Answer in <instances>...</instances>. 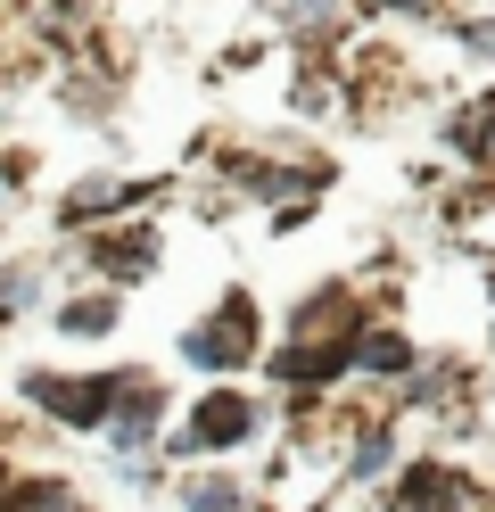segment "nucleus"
I'll use <instances>...</instances> for the list:
<instances>
[{"instance_id": "6e6552de", "label": "nucleus", "mask_w": 495, "mask_h": 512, "mask_svg": "<svg viewBox=\"0 0 495 512\" xmlns=\"http://www.w3.org/2000/svg\"><path fill=\"white\" fill-rule=\"evenodd\" d=\"M58 331H75V339L116 331V298H75V306H58Z\"/></svg>"}, {"instance_id": "ddd939ff", "label": "nucleus", "mask_w": 495, "mask_h": 512, "mask_svg": "<svg viewBox=\"0 0 495 512\" xmlns=\"http://www.w3.org/2000/svg\"><path fill=\"white\" fill-rule=\"evenodd\" d=\"M380 9H429V0H380Z\"/></svg>"}, {"instance_id": "0eeeda50", "label": "nucleus", "mask_w": 495, "mask_h": 512, "mask_svg": "<svg viewBox=\"0 0 495 512\" xmlns=\"http://www.w3.org/2000/svg\"><path fill=\"white\" fill-rule=\"evenodd\" d=\"M141 190H124V182H83L75 199H66V223H91V215H108V207H132Z\"/></svg>"}, {"instance_id": "39448f33", "label": "nucleus", "mask_w": 495, "mask_h": 512, "mask_svg": "<svg viewBox=\"0 0 495 512\" xmlns=\"http://www.w3.org/2000/svg\"><path fill=\"white\" fill-rule=\"evenodd\" d=\"M157 265V232H124V240H99V273L108 281H141Z\"/></svg>"}, {"instance_id": "1a4fd4ad", "label": "nucleus", "mask_w": 495, "mask_h": 512, "mask_svg": "<svg viewBox=\"0 0 495 512\" xmlns=\"http://www.w3.org/2000/svg\"><path fill=\"white\" fill-rule=\"evenodd\" d=\"M182 504L190 512H248V488H231V479H182Z\"/></svg>"}, {"instance_id": "9d476101", "label": "nucleus", "mask_w": 495, "mask_h": 512, "mask_svg": "<svg viewBox=\"0 0 495 512\" xmlns=\"http://www.w3.org/2000/svg\"><path fill=\"white\" fill-rule=\"evenodd\" d=\"M487 124H495V100L462 108V116H454V149H462V157H487Z\"/></svg>"}, {"instance_id": "20e7f679", "label": "nucleus", "mask_w": 495, "mask_h": 512, "mask_svg": "<svg viewBox=\"0 0 495 512\" xmlns=\"http://www.w3.org/2000/svg\"><path fill=\"white\" fill-rule=\"evenodd\" d=\"M157 413H165V397H157V389H141V380H132V389L116 397V413H108V438L124 446V455H141V438L157 430Z\"/></svg>"}, {"instance_id": "f03ea898", "label": "nucleus", "mask_w": 495, "mask_h": 512, "mask_svg": "<svg viewBox=\"0 0 495 512\" xmlns=\"http://www.w3.org/2000/svg\"><path fill=\"white\" fill-rule=\"evenodd\" d=\"M25 397L58 413V422H75V430H108V413H116V380H66V372H33L25 380Z\"/></svg>"}, {"instance_id": "9b49d317", "label": "nucleus", "mask_w": 495, "mask_h": 512, "mask_svg": "<svg viewBox=\"0 0 495 512\" xmlns=\"http://www.w3.org/2000/svg\"><path fill=\"white\" fill-rule=\"evenodd\" d=\"M388 463H396V438H388V430H380V438H363V446H355V479H380Z\"/></svg>"}, {"instance_id": "7ed1b4c3", "label": "nucleus", "mask_w": 495, "mask_h": 512, "mask_svg": "<svg viewBox=\"0 0 495 512\" xmlns=\"http://www.w3.org/2000/svg\"><path fill=\"white\" fill-rule=\"evenodd\" d=\"M248 430H256V405L223 389V397H207V405L182 422V446H190V455H207V446H240Z\"/></svg>"}, {"instance_id": "423d86ee", "label": "nucleus", "mask_w": 495, "mask_h": 512, "mask_svg": "<svg viewBox=\"0 0 495 512\" xmlns=\"http://www.w3.org/2000/svg\"><path fill=\"white\" fill-rule=\"evenodd\" d=\"M355 364H363V372H405L413 347L396 339V331H372V323H363V331H355Z\"/></svg>"}, {"instance_id": "f257e3e1", "label": "nucleus", "mask_w": 495, "mask_h": 512, "mask_svg": "<svg viewBox=\"0 0 495 512\" xmlns=\"http://www.w3.org/2000/svg\"><path fill=\"white\" fill-rule=\"evenodd\" d=\"M248 347H256V306H248V298H223L198 331H182V356H190V364H207V372L248 364Z\"/></svg>"}, {"instance_id": "f8f14e48", "label": "nucleus", "mask_w": 495, "mask_h": 512, "mask_svg": "<svg viewBox=\"0 0 495 512\" xmlns=\"http://www.w3.org/2000/svg\"><path fill=\"white\" fill-rule=\"evenodd\" d=\"M471 50H487V58H495V25H471Z\"/></svg>"}]
</instances>
